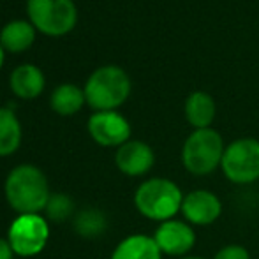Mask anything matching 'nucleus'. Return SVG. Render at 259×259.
<instances>
[{
	"instance_id": "11",
	"label": "nucleus",
	"mask_w": 259,
	"mask_h": 259,
	"mask_svg": "<svg viewBox=\"0 0 259 259\" xmlns=\"http://www.w3.org/2000/svg\"><path fill=\"white\" fill-rule=\"evenodd\" d=\"M115 162L116 167L127 177H143L154 167L155 154L145 141L129 140L116 148Z\"/></svg>"
},
{
	"instance_id": "5",
	"label": "nucleus",
	"mask_w": 259,
	"mask_h": 259,
	"mask_svg": "<svg viewBox=\"0 0 259 259\" xmlns=\"http://www.w3.org/2000/svg\"><path fill=\"white\" fill-rule=\"evenodd\" d=\"M221 169L231 184L247 185L259 180V141L240 138L226 147Z\"/></svg>"
},
{
	"instance_id": "23",
	"label": "nucleus",
	"mask_w": 259,
	"mask_h": 259,
	"mask_svg": "<svg viewBox=\"0 0 259 259\" xmlns=\"http://www.w3.org/2000/svg\"><path fill=\"white\" fill-rule=\"evenodd\" d=\"M180 259H206V257H201V256H192V254H189V256L180 257Z\"/></svg>"
},
{
	"instance_id": "14",
	"label": "nucleus",
	"mask_w": 259,
	"mask_h": 259,
	"mask_svg": "<svg viewBox=\"0 0 259 259\" xmlns=\"http://www.w3.org/2000/svg\"><path fill=\"white\" fill-rule=\"evenodd\" d=\"M215 101L206 92H192L185 101V118L196 129H208L215 118Z\"/></svg>"
},
{
	"instance_id": "2",
	"label": "nucleus",
	"mask_w": 259,
	"mask_h": 259,
	"mask_svg": "<svg viewBox=\"0 0 259 259\" xmlns=\"http://www.w3.org/2000/svg\"><path fill=\"white\" fill-rule=\"evenodd\" d=\"M184 196L185 194L178 187L177 182L155 177L145 180L136 189L134 205L145 219H150L160 224L180 213Z\"/></svg>"
},
{
	"instance_id": "12",
	"label": "nucleus",
	"mask_w": 259,
	"mask_h": 259,
	"mask_svg": "<svg viewBox=\"0 0 259 259\" xmlns=\"http://www.w3.org/2000/svg\"><path fill=\"white\" fill-rule=\"evenodd\" d=\"M11 90L21 99H35L45 90V74L34 64L18 65L11 74Z\"/></svg>"
},
{
	"instance_id": "22",
	"label": "nucleus",
	"mask_w": 259,
	"mask_h": 259,
	"mask_svg": "<svg viewBox=\"0 0 259 259\" xmlns=\"http://www.w3.org/2000/svg\"><path fill=\"white\" fill-rule=\"evenodd\" d=\"M2 65H4V48L0 45V69H2Z\"/></svg>"
},
{
	"instance_id": "18",
	"label": "nucleus",
	"mask_w": 259,
	"mask_h": 259,
	"mask_svg": "<svg viewBox=\"0 0 259 259\" xmlns=\"http://www.w3.org/2000/svg\"><path fill=\"white\" fill-rule=\"evenodd\" d=\"M74 229L81 236L92 238V236H99L106 229V217L103 211L96 210V208H87L81 213L76 215L74 219Z\"/></svg>"
},
{
	"instance_id": "3",
	"label": "nucleus",
	"mask_w": 259,
	"mask_h": 259,
	"mask_svg": "<svg viewBox=\"0 0 259 259\" xmlns=\"http://www.w3.org/2000/svg\"><path fill=\"white\" fill-rule=\"evenodd\" d=\"M85 99L97 111H115L131 94V79L123 69L104 65L94 71L85 83Z\"/></svg>"
},
{
	"instance_id": "8",
	"label": "nucleus",
	"mask_w": 259,
	"mask_h": 259,
	"mask_svg": "<svg viewBox=\"0 0 259 259\" xmlns=\"http://www.w3.org/2000/svg\"><path fill=\"white\" fill-rule=\"evenodd\" d=\"M154 240L162 256H171L175 259L185 257L196 245L194 226L184 219H169L157 226Z\"/></svg>"
},
{
	"instance_id": "19",
	"label": "nucleus",
	"mask_w": 259,
	"mask_h": 259,
	"mask_svg": "<svg viewBox=\"0 0 259 259\" xmlns=\"http://www.w3.org/2000/svg\"><path fill=\"white\" fill-rule=\"evenodd\" d=\"M45 210L46 215L53 221H64L69 215H72L74 205H72V199L67 194H52Z\"/></svg>"
},
{
	"instance_id": "20",
	"label": "nucleus",
	"mask_w": 259,
	"mask_h": 259,
	"mask_svg": "<svg viewBox=\"0 0 259 259\" xmlns=\"http://www.w3.org/2000/svg\"><path fill=\"white\" fill-rule=\"evenodd\" d=\"M211 259H250V254L240 243H228V245L221 247Z\"/></svg>"
},
{
	"instance_id": "9",
	"label": "nucleus",
	"mask_w": 259,
	"mask_h": 259,
	"mask_svg": "<svg viewBox=\"0 0 259 259\" xmlns=\"http://www.w3.org/2000/svg\"><path fill=\"white\" fill-rule=\"evenodd\" d=\"M89 133L101 147H122L131 138V123L116 111H96L89 118Z\"/></svg>"
},
{
	"instance_id": "16",
	"label": "nucleus",
	"mask_w": 259,
	"mask_h": 259,
	"mask_svg": "<svg viewBox=\"0 0 259 259\" xmlns=\"http://www.w3.org/2000/svg\"><path fill=\"white\" fill-rule=\"evenodd\" d=\"M85 101V92L79 87L72 85V83H64V85L55 89L50 104H52L55 113L62 116H71L81 109Z\"/></svg>"
},
{
	"instance_id": "10",
	"label": "nucleus",
	"mask_w": 259,
	"mask_h": 259,
	"mask_svg": "<svg viewBox=\"0 0 259 259\" xmlns=\"http://www.w3.org/2000/svg\"><path fill=\"white\" fill-rule=\"evenodd\" d=\"M180 213L191 226H210L222 215V201L215 192L194 189L184 196Z\"/></svg>"
},
{
	"instance_id": "17",
	"label": "nucleus",
	"mask_w": 259,
	"mask_h": 259,
	"mask_svg": "<svg viewBox=\"0 0 259 259\" xmlns=\"http://www.w3.org/2000/svg\"><path fill=\"white\" fill-rule=\"evenodd\" d=\"M21 143V125L13 109L0 108V157L11 155Z\"/></svg>"
},
{
	"instance_id": "7",
	"label": "nucleus",
	"mask_w": 259,
	"mask_h": 259,
	"mask_svg": "<svg viewBox=\"0 0 259 259\" xmlns=\"http://www.w3.org/2000/svg\"><path fill=\"white\" fill-rule=\"evenodd\" d=\"M50 238V228L45 217L39 213L20 215L14 219L9 229V243L14 254L23 257L37 256L42 252Z\"/></svg>"
},
{
	"instance_id": "13",
	"label": "nucleus",
	"mask_w": 259,
	"mask_h": 259,
	"mask_svg": "<svg viewBox=\"0 0 259 259\" xmlns=\"http://www.w3.org/2000/svg\"><path fill=\"white\" fill-rule=\"evenodd\" d=\"M111 259H162L154 236L131 235L115 247Z\"/></svg>"
},
{
	"instance_id": "1",
	"label": "nucleus",
	"mask_w": 259,
	"mask_h": 259,
	"mask_svg": "<svg viewBox=\"0 0 259 259\" xmlns=\"http://www.w3.org/2000/svg\"><path fill=\"white\" fill-rule=\"evenodd\" d=\"M6 199L20 215L39 213L45 210L50 199V187L45 173L32 164H21L7 175Z\"/></svg>"
},
{
	"instance_id": "6",
	"label": "nucleus",
	"mask_w": 259,
	"mask_h": 259,
	"mask_svg": "<svg viewBox=\"0 0 259 259\" xmlns=\"http://www.w3.org/2000/svg\"><path fill=\"white\" fill-rule=\"evenodd\" d=\"M27 13L30 23L46 35L67 34L78 20L72 0H28Z\"/></svg>"
},
{
	"instance_id": "15",
	"label": "nucleus",
	"mask_w": 259,
	"mask_h": 259,
	"mask_svg": "<svg viewBox=\"0 0 259 259\" xmlns=\"http://www.w3.org/2000/svg\"><path fill=\"white\" fill-rule=\"evenodd\" d=\"M35 41V27L25 20L9 21L0 32V45L11 53H21Z\"/></svg>"
},
{
	"instance_id": "21",
	"label": "nucleus",
	"mask_w": 259,
	"mask_h": 259,
	"mask_svg": "<svg viewBox=\"0 0 259 259\" xmlns=\"http://www.w3.org/2000/svg\"><path fill=\"white\" fill-rule=\"evenodd\" d=\"M13 256H14V250L11 247L9 240L0 238V259H13Z\"/></svg>"
},
{
	"instance_id": "4",
	"label": "nucleus",
	"mask_w": 259,
	"mask_h": 259,
	"mask_svg": "<svg viewBox=\"0 0 259 259\" xmlns=\"http://www.w3.org/2000/svg\"><path fill=\"white\" fill-rule=\"evenodd\" d=\"M226 145L215 129H196L187 136L182 147V164L194 177H208L221 167Z\"/></svg>"
}]
</instances>
